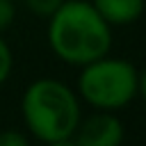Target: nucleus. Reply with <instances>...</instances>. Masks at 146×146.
<instances>
[{"label": "nucleus", "instance_id": "obj_2", "mask_svg": "<svg viewBox=\"0 0 146 146\" xmlns=\"http://www.w3.org/2000/svg\"><path fill=\"white\" fill-rule=\"evenodd\" d=\"M21 116L32 139L52 146L68 144L82 119L80 96L62 80L36 78L21 96Z\"/></svg>", "mask_w": 146, "mask_h": 146}, {"label": "nucleus", "instance_id": "obj_6", "mask_svg": "<svg viewBox=\"0 0 146 146\" xmlns=\"http://www.w3.org/2000/svg\"><path fill=\"white\" fill-rule=\"evenodd\" d=\"M11 71H14V52L7 39L0 34V84H5L11 78Z\"/></svg>", "mask_w": 146, "mask_h": 146}, {"label": "nucleus", "instance_id": "obj_5", "mask_svg": "<svg viewBox=\"0 0 146 146\" xmlns=\"http://www.w3.org/2000/svg\"><path fill=\"white\" fill-rule=\"evenodd\" d=\"M91 5L112 27L137 23L146 9V0H91Z\"/></svg>", "mask_w": 146, "mask_h": 146}, {"label": "nucleus", "instance_id": "obj_7", "mask_svg": "<svg viewBox=\"0 0 146 146\" xmlns=\"http://www.w3.org/2000/svg\"><path fill=\"white\" fill-rule=\"evenodd\" d=\"M25 2V7L32 11V14H36V16H41V18H48L64 0H23Z\"/></svg>", "mask_w": 146, "mask_h": 146}, {"label": "nucleus", "instance_id": "obj_3", "mask_svg": "<svg viewBox=\"0 0 146 146\" xmlns=\"http://www.w3.org/2000/svg\"><path fill=\"white\" fill-rule=\"evenodd\" d=\"M137 78L139 71L132 62L107 52L80 66L75 91L94 110L116 112L137 98Z\"/></svg>", "mask_w": 146, "mask_h": 146}, {"label": "nucleus", "instance_id": "obj_1", "mask_svg": "<svg viewBox=\"0 0 146 146\" xmlns=\"http://www.w3.org/2000/svg\"><path fill=\"white\" fill-rule=\"evenodd\" d=\"M46 39L57 59L80 68L112 50V25L91 0H64L48 16Z\"/></svg>", "mask_w": 146, "mask_h": 146}, {"label": "nucleus", "instance_id": "obj_10", "mask_svg": "<svg viewBox=\"0 0 146 146\" xmlns=\"http://www.w3.org/2000/svg\"><path fill=\"white\" fill-rule=\"evenodd\" d=\"M137 96L146 103V68L139 71V78H137Z\"/></svg>", "mask_w": 146, "mask_h": 146}, {"label": "nucleus", "instance_id": "obj_9", "mask_svg": "<svg viewBox=\"0 0 146 146\" xmlns=\"http://www.w3.org/2000/svg\"><path fill=\"white\" fill-rule=\"evenodd\" d=\"M30 135L18 132V130H5L0 132V146H27Z\"/></svg>", "mask_w": 146, "mask_h": 146}, {"label": "nucleus", "instance_id": "obj_4", "mask_svg": "<svg viewBox=\"0 0 146 146\" xmlns=\"http://www.w3.org/2000/svg\"><path fill=\"white\" fill-rule=\"evenodd\" d=\"M125 137L123 123L114 112L96 110L91 116H82L73 141L78 146H119Z\"/></svg>", "mask_w": 146, "mask_h": 146}, {"label": "nucleus", "instance_id": "obj_8", "mask_svg": "<svg viewBox=\"0 0 146 146\" xmlns=\"http://www.w3.org/2000/svg\"><path fill=\"white\" fill-rule=\"evenodd\" d=\"M14 18H16V5H14V0H0V34L11 27Z\"/></svg>", "mask_w": 146, "mask_h": 146}]
</instances>
